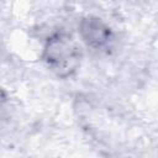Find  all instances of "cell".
<instances>
[{
  "instance_id": "cell-1",
  "label": "cell",
  "mask_w": 158,
  "mask_h": 158,
  "mask_svg": "<svg viewBox=\"0 0 158 158\" xmlns=\"http://www.w3.org/2000/svg\"><path fill=\"white\" fill-rule=\"evenodd\" d=\"M81 58L83 52L79 43L64 31L52 33L42 47V62L56 77L62 79L75 74L80 67Z\"/></svg>"
},
{
  "instance_id": "cell-2",
  "label": "cell",
  "mask_w": 158,
  "mask_h": 158,
  "mask_svg": "<svg viewBox=\"0 0 158 158\" xmlns=\"http://www.w3.org/2000/svg\"><path fill=\"white\" fill-rule=\"evenodd\" d=\"M78 32L83 43L94 51H107L111 48L115 40L110 26L94 15L81 17L78 25Z\"/></svg>"
}]
</instances>
